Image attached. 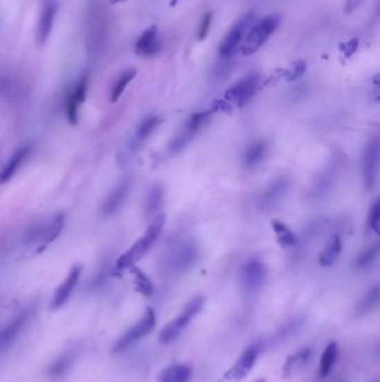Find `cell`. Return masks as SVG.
<instances>
[{
	"instance_id": "6da1fadb",
	"label": "cell",
	"mask_w": 380,
	"mask_h": 382,
	"mask_svg": "<svg viewBox=\"0 0 380 382\" xmlns=\"http://www.w3.org/2000/svg\"><path fill=\"white\" fill-rule=\"evenodd\" d=\"M164 224H165L164 214H159L158 216H155L149 228L146 229L145 234L118 259L116 268H115L116 270L123 272V270L134 266L135 263L140 261L145 255L146 252L153 246L155 241H158L162 230H163Z\"/></svg>"
},
{
	"instance_id": "d6a6232c",
	"label": "cell",
	"mask_w": 380,
	"mask_h": 382,
	"mask_svg": "<svg viewBox=\"0 0 380 382\" xmlns=\"http://www.w3.org/2000/svg\"><path fill=\"white\" fill-rule=\"evenodd\" d=\"M301 328V321L300 320H292L291 322L287 323L282 329L278 331L277 333L275 334V338H273V341L280 342L282 340L287 339L290 336H293V334L297 332L299 329Z\"/></svg>"
},
{
	"instance_id": "7c38bea8",
	"label": "cell",
	"mask_w": 380,
	"mask_h": 382,
	"mask_svg": "<svg viewBox=\"0 0 380 382\" xmlns=\"http://www.w3.org/2000/svg\"><path fill=\"white\" fill-rule=\"evenodd\" d=\"M64 226H65V215L63 213H58L48 221V224L38 226L37 229L33 232L32 236H29V241H37L40 250H43L57 238L63 232Z\"/></svg>"
},
{
	"instance_id": "ffe728a7",
	"label": "cell",
	"mask_w": 380,
	"mask_h": 382,
	"mask_svg": "<svg viewBox=\"0 0 380 382\" xmlns=\"http://www.w3.org/2000/svg\"><path fill=\"white\" fill-rule=\"evenodd\" d=\"M32 153V146L25 144L23 147L18 148L12 157L7 161L5 167L0 171V184H6L7 181L14 177L15 173H17L20 166L26 160L27 157Z\"/></svg>"
},
{
	"instance_id": "8d00e7d4",
	"label": "cell",
	"mask_w": 380,
	"mask_h": 382,
	"mask_svg": "<svg viewBox=\"0 0 380 382\" xmlns=\"http://www.w3.org/2000/svg\"><path fill=\"white\" fill-rule=\"evenodd\" d=\"M212 17L213 14L211 12H208L203 15L202 20H201L200 27H199V40L203 42L208 35H209L210 29H211Z\"/></svg>"
},
{
	"instance_id": "60d3db41",
	"label": "cell",
	"mask_w": 380,
	"mask_h": 382,
	"mask_svg": "<svg viewBox=\"0 0 380 382\" xmlns=\"http://www.w3.org/2000/svg\"><path fill=\"white\" fill-rule=\"evenodd\" d=\"M177 0H172V1H171V6H172V7H174L175 5H177Z\"/></svg>"
},
{
	"instance_id": "7402d4cb",
	"label": "cell",
	"mask_w": 380,
	"mask_h": 382,
	"mask_svg": "<svg viewBox=\"0 0 380 382\" xmlns=\"http://www.w3.org/2000/svg\"><path fill=\"white\" fill-rule=\"evenodd\" d=\"M341 250H343V241H341V236L338 234H334L330 238L328 243L321 252L320 257H319V263L321 266H332L336 263L339 256H341Z\"/></svg>"
},
{
	"instance_id": "603a6c76",
	"label": "cell",
	"mask_w": 380,
	"mask_h": 382,
	"mask_svg": "<svg viewBox=\"0 0 380 382\" xmlns=\"http://www.w3.org/2000/svg\"><path fill=\"white\" fill-rule=\"evenodd\" d=\"M288 189V182L284 179L275 181L261 196L260 202L263 208L275 207Z\"/></svg>"
},
{
	"instance_id": "f546056e",
	"label": "cell",
	"mask_w": 380,
	"mask_h": 382,
	"mask_svg": "<svg viewBox=\"0 0 380 382\" xmlns=\"http://www.w3.org/2000/svg\"><path fill=\"white\" fill-rule=\"evenodd\" d=\"M272 228L275 230L278 243L283 248H291L296 244V237L286 224L279 220L271 221Z\"/></svg>"
},
{
	"instance_id": "cb8c5ba5",
	"label": "cell",
	"mask_w": 380,
	"mask_h": 382,
	"mask_svg": "<svg viewBox=\"0 0 380 382\" xmlns=\"http://www.w3.org/2000/svg\"><path fill=\"white\" fill-rule=\"evenodd\" d=\"M338 354H339V349H338L336 342H332L330 345H327V348L321 354L320 365H319V371H318L320 379H325L330 374L334 369V363L337 361Z\"/></svg>"
},
{
	"instance_id": "836d02e7",
	"label": "cell",
	"mask_w": 380,
	"mask_h": 382,
	"mask_svg": "<svg viewBox=\"0 0 380 382\" xmlns=\"http://www.w3.org/2000/svg\"><path fill=\"white\" fill-rule=\"evenodd\" d=\"M307 65L306 62L302 60H298L289 67L284 72V76H286L287 80L291 82V80H298L301 78L305 72H306Z\"/></svg>"
},
{
	"instance_id": "f1b7e54d",
	"label": "cell",
	"mask_w": 380,
	"mask_h": 382,
	"mask_svg": "<svg viewBox=\"0 0 380 382\" xmlns=\"http://www.w3.org/2000/svg\"><path fill=\"white\" fill-rule=\"evenodd\" d=\"M138 72L135 69H129L124 71L122 74L120 75V78L116 80L114 85L111 87V102H118V98L122 96L126 87L131 83L132 80H134Z\"/></svg>"
},
{
	"instance_id": "ba28073f",
	"label": "cell",
	"mask_w": 380,
	"mask_h": 382,
	"mask_svg": "<svg viewBox=\"0 0 380 382\" xmlns=\"http://www.w3.org/2000/svg\"><path fill=\"white\" fill-rule=\"evenodd\" d=\"M266 270L263 261L257 257L246 261L241 270V283L246 294L252 295L261 290L266 281Z\"/></svg>"
},
{
	"instance_id": "4dcf8cb0",
	"label": "cell",
	"mask_w": 380,
	"mask_h": 382,
	"mask_svg": "<svg viewBox=\"0 0 380 382\" xmlns=\"http://www.w3.org/2000/svg\"><path fill=\"white\" fill-rule=\"evenodd\" d=\"M131 270L132 274L134 276V283L136 290L140 292L142 295L151 296L152 294H153V290H154L151 279H150L149 277L146 276V274L142 272L140 268L132 266Z\"/></svg>"
},
{
	"instance_id": "2e32d148",
	"label": "cell",
	"mask_w": 380,
	"mask_h": 382,
	"mask_svg": "<svg viewBox=\"0 0 380 382\" xmlns=\"http://www.w3.org/2000/svg\"><path fill=\"white\" fill-rule=\"evenodd\" d=\"M29 311H24L0 330V351L5 350L17 340L29 321Z\"/></svg>"
},
{
	"instance_id": "7a4b0ae2",
	"label": "cell",
	"mask_w": 380,
	"mask_h": 382,
	"mask_svg": "<svg viewBox=\"0 0 380 382\" xmlns=\"http://www.w3.org/2000/svg\"><path fill=\"white\" fill-rule=\"evenodd\" d=\"M282 17L280 15L273 14L253 24L248 31L241 43V52L244 56H250L257 53L271 37V35L279 28Z\"/></svg>"
},
{
	"instance_id": "44dd1931",
	"label": "cell",
	"mask_w": 380,
	"mask_h": 382,
	"mask_svg": "<svg viewBox=\"0 0 380 382\" xmlns=\"http://www.w3.org/2000/svg\"><path fill=\"white\" fill-rule=\"evenodd\" d=\"M193 371L186 363H175L166 367L160 376L159 382H190Z\"/></svg>"
},
{
	"instance_id": "4fadbf2b",
	"label": "cell",
	"mask_w": 380,
	"mask_h": 382,
	"mask_svg": "<svg viewBox=\"0 0 380 382\" xmlns=\"http://www.w3.org/2000/svg\"><path fill=\"white\" fill-rule=\"evenodd\" d=\"M197 259H199V248L197 245L192 241H186L173 252L170 259V265L172 270L177 272H186L195 264Z\"/></svg>"
},
{
	"instance_id": "5b68a950",
	"label": "cell",
	"mask_w": 380,
	"mask_h": 382,
	"mask_svg": "<svg viewBox=\"0 0 380 382\" xmlns=\"http://www.w3.org/2000/svg\"><path fill=\"white\" fill-rule=\"evenodd\" d=\"M255 12H249L246 16H243L239 21H237L235 25L232 26L229 33L226 35V37L223 38L220 47H219V53H220L222 58H230L232 55H235L237 47L240 46L241 43H242L243 38L246 36V33L255 24Z\"/></svg>"
},
{
	"instance_id": "d590c367",
	"label": "cell",
	"mask_w": 380,
	"mask_h": 382,
	"mask_svg": "<svg viewBox=\"0 0 380 382\" xmlns=\"http://www.w3.org/2000/svg\"><path fill=\"white\" fill-rule=\"evenodd\" d=\"M379 220H380V204L379 200L374 201L369 211L368 216V226L372 232L378 233L379 232Z\"/></svg>"
},
{
	"instance_id": "9a60e30c",
	"label": "cell",
	"mask_w": 380,
	"mask_h": 382,
	"mask_svg": "<svg viewBox=\"0 0 380 382\" xmlns=\"http://www.w3.org/2000/svg\"><path fill=\"white\" fill-rule=\"evenodd\" d=\"M80 274H82V268L80 266H74L71 270L65 281L58 286L54 296H53L52 302H51V309L52 310H58V309L62 308L63 305L67 303L69 297H71L73 292H74L78 281H80Z\"/></svg>"
},
{
	"instance_id": "e575fe53",
	"label": "cell",
	"mask_w": 380,
	"mask_h": 382,
	"mask_svg": "<svg viewBox=\"0 0 380 382\" xmlns=\"http://www.w3.org/2000/svg\"><path fill=\"white\" fill-rule=\"evenodd\" d=\"M377 255L378 245H374V246L368 248V250H365L361 255L358 256L357 261H356V266H357L358 268H367V266L374 263Z\"/></svg>"
},
{
	"instance_id": "ac0fdd59",
	"label": "cell",
	"mask_w": 380,
	"mask_h": 382,
	"mask_svg": "<svg viewBox=\"0 0 380 382\" xmlns=\"http://www.w3.org/2000/svg\"><path fill=\"white\" fill-rule=\"evenodd\" d=\"M161 44L158 38V27H149L145 29L138 40L135 43V53L143 56V58H150L153 55L158 54L160 52Z\"/></svg>"
},
{
	"instance_id": "3957f363",
	"label": "cell",
	"mask_w": 380,
	"mask_h": 382,
	"mask_svg": "<svg viewBox=\"0 0 380 382\" xmlns=\"http://www.w3.org/2000/svg\"><path fill=\"white\" fill-rule=\"evenodd\" d=\"M204 302H206V299L203 296H197L194 299H192L186 305V308L181 312L180 315L177 316V319L172 320L162 329L160 332V341L168 345L177 339L181 333L188 328V325L191 323L192 320L194 319L195 316L202 311Z\"/></svg>"
},
{
	"instance_id": "30bf717a",
	"label": "cell",
	"mask_w": 380,
	"mask_h": 382,
	"mask_svg": "<svg viewBox=\"0 0 380 382\" xmlns=\"http://www.w3.org/2000/svg\"><path fill=\"white\" fill-rule=\"evenodd\" d=\"M58 0H44L40 9L39 18L35 31V40L39 46H43L48 40L49 35L54 27L55 19L57 16Z\"/></svg>"
},
{
	"instance_id": "277c9868",
	"label": "cell",
	"mask_w": 380,
	"mask_h": 382,
	"mask_svg": "<svg viewBox=\"0 0 380 382\" xmlns=\"http://www.w3.org/2000/svg\"><path fill=\"white\" fill-rule=\"evenodd\" d=\"M156 324V316L153 309H146L145 313L134 325H132L123 336H120L115 342L111 351L114 354H122L124 351L131 348L136 342L145 338L151 333Z\"/></svg>"
},
{
	"instance_id": "52a82bcc",
	"label": "cell",
	"mask_w": 380,
	"mask_h": 382,
	"mask_svg": "<svg viewBox=\"0 0 380 382\" xmlns=\"http://www.w3.org/2000/svg\"><path fill=\"white\" fill-rule=\"evenodd\" d=\"M209 121V112L195 113L192 115L181 131H179L174 138L172 139L169 146V153L171 155H177L181 153L188 144L191 142L194 135L200 131L201 128Z\"/></svg>"
},
{
	"instance_id": "83f0119b",
	"label": "cell",
	"mask_w": 380,
	"mask_h": 382,
	"mask_svg": "<svg viewBox=\"0 0 380 382\" xmlns=\"http://www.w3.org/2000/svg\"><path fill=\"white\" fill-rule=\"evenodd\" d=\"M379 303V288L374 286L367 292L361 301L358 302L356 306V314L358 315H365L377 308Z\"/></svg>"
},
{
	"instance_id": "ab89813d",
	"label": "cell",
	"mask_w": 380,
	"mask_h": 382,
	"mask_svg": "<svg viewBox=\"0 0 380 382\" xmlns=\"http://www.w3.org/2000/svg\"><path fill=\"white\" fill-rule=\"evenodd\" d=\"M123 1H126V0H109L111 5H116V3H123Z\"/></svg>"
},
{
	"instance_id": "d6986e66",
	"label": "cell",
	"mask_w": 380,
	"mask_h": 382,
	"mask_svg": "<svg viewBox=\"0 0 380 382\" xmlns=\"http://www.w3.org/2000/svg\"><path fill=\"white\" fill-rule=\"evenodd\" d=\"M312 356H314V351L309 347L301 349L293 354H290L283 365V376L290 378L297 374L299 371L306 368L309 362L311 361Z\"/></svg>"
},
{
	"instance_id": "484cf974",
	"label": "cell",
	"mask_w": 380,
	"mask_h": 382,
	"mask_svg": "<svg viewBox=\"0 0 380 382\" xmlns=\"http://www.w3.org/2000/svg\"><path fill=\"white\" fill-rule=\"evenodd\" d=\"M161 121L162 120L155 115H150L147 118L144 119L135 132L134 140H133L134 144H142L146 139H149L152 133L158 129Z\"/></svg>"
},
{
	"instance_id": "1f68e13d",
	"label": "cell",
	"mask_w": 380,
	"mask_h": 382,
	"mask_svg": "<svg viewBox=\"0 0 380 382\" xmlns=\"http://www.w3.org/2000/svg\"><path fill=\"white\" fill-rule=\"evenodd\" d=\"M73 359H74V354H72V352L60 356L49 367V374L54 376H63L64 374H66V371L69 370L71 368V365H73Z\"/></svg>"
},
{
	"instance_id": "9c48e42d",
	"label": "cell",
	"mask_w": 380,
	"mask_h": 382,
	"mask_svg": "<svg viewBox=\"0 0 380 382\" xmlns=\"http://www.w3.org/2000/svg\"><path fill=\"white\" fill-rule=\"evenodd\" d=\"M259 82L260 78L255 73L241 78L235 85L226 89V100L237 107H242L255 94Z\"/></svg>"
},
{
	"instance_id": "5bb4252c",
	"label": "cell",
	"mask_w": 380,
	"mask_h": 382,
	"mask_svg": "<svg viewBox=\"0 0 380 382\" xmlns=\"http://www.w3.org/2000/svg\"><path fill=\"white\" fill-rule=\"evenodd\" d=\"M87 87H89V76L83 75L78 80L75 89L71 91L67 96L66 113H67L69 122L72 124L78 123V110H80V104H83L85 101Z\"/></svg>"
},
{
	"instance_id": "b9f144b4",
	"label": "cell",
	"mask_w": 380,
	"mask_h": 382,
	"mask_svg": "<svg viewBox=\"0 0 380 382\" xmlns=\"http://www.w3.org/2000/svg\"><path fill=\"white\" fill-rule=\"evenodd\" d=\"M253 382H266V379H262V378H261V379L255 380V381H253Z\"/></svg>"
},
{
	"instance_id": "74e56055",
	"label": "cell",
	"mask_w": 380,
	"mask_h": 382,
	"mask_svg": "<svg viewBox=\"0 0 380 382\" xmlns=\"http://www.w3.org/2000/svg\"><path fill=\"white\" fill-rule=\"evenodd\" d=\"M358 49V40L357 38H352V40H348L347 43L341 44V52L345 54L346 58H350L352 55L354 54V52Z\"/></svg>"
},
{
	"instance_id": "4316f807",
	"label": "cell",
	"mask_w": 380,
	"mask_h": 382,
	"mask_svg": "<svg viewBox=\"0 0 380 382\" xmlns=\"http://www.w3.org/2000/svg\"><path fill=\"white\" fill-rule=\"evenodd\" d=\"M266 153V142L257 141L246 150V153L243 155V164H246V167H255L264 159Z\"/></svg>"
},
{
	"instance_id": "d4e9b609",
	"label": "cell",
	"mask_w": 380,
	"mask_h": 382,
	"mask_svg": "<svg viewBox=\"0 0 380 382\" xmlns=\"http://www.w3.org/2000/svg\"><path fill=\"white\" fill-rule=\"evenodd\" d=\"M164 202V190L160 184H155L150 190L147 198L145 202V213L147 217L151 216H158L159 211L163 206Z\"/></svg>"
},
{
	"instance_id": "8fae6325",
	"label": "cell",
	"mask_w": 380,
	"mask_h": 382,
	"mask_svg": "<svg viewBox=\"0 0 380 382\" xmlns=\"http://www.w3.org/2000/svg\"><path fill=\"white\" fill-rule=\"evenodd\" d=\"M379 168V144L377 139L369 141L363 157V177L365 187L372 190L376 186Z\"/></svg>"
},
{
	"instance_id": "f35d334b",
	"label": "cell",
	"mask_w": 380,
	"mask_h": 382,
	"mask_svg": "<svg viewBox=\"0 0 380 382\" xmlns=\"http://www.w3.org/2000/svg\"><path fill=\"white\" fill-rule=\"evenodd\" d=\"M361 3H363V0H347L343 7V12L346 15L352 14V12L361 6Z\"/></svg>"
},
{
	"instance_id": "8992f818",
	"label": "cell",
	"mask_w": 380,
	"mask_h": 382,
	"mask_svg": "<svg viewBox=\"0 0 380 382\" xmlns=\"http://www.w3.org/2000/svg\"><path fill=\"white\" fill-rule=\"evenodd\" d=\"M262 348L261 342H257L248 347L239 356V359L232 365L231 368L226 371L223 378L230 382H237L244 379L255 367L257 356L260 354Z\"/></svg>"
},
{
	"instance_id": "7bdbcfd3",
	"label": "cell",
	"mask_w": 380,
	"mask_h": 382,
	"mask_svg": "<svg viewBox=\"0 0 380 382\" xmlns=\"http://www.w3.org/2000/svg\"><path fill=\"white\" fill-rule=\"evenodd\" d=\"M378 382V381H377Z\"/></svg>"
},
{
	"instance_id": "e0dca14e",
	"label": "cell",
	"mask_w": 380,
	"mask_h": 382,
	"mask_svg": "<svg viewBox=\"0 0 380 382\" xmlns=\"http://www.w3.org/2000/svg\"><path fill=\"white\" fill-rule=\"evenodd\" d=\"M129 188H131V181L129 179L120 181V184L113 189L109 197L104 201L103 206H102V214L106 217H109V216L118 213V210L125 204L129 193Z\"/></svg>"
}]
</instances>
